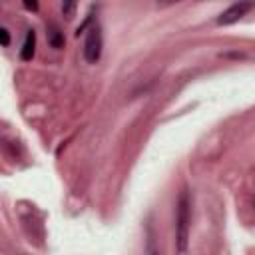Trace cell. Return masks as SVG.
<instances>
[{
  "instance_id": "1",
  "label": "cell",
  "mask_w": 255,
  "mask_h": 255,
  "mask_svg": "<svg viewBox=\"0 0 255 255\" xmlns=\"http://www.w3.org/2000/svg\"><path fill=\"white\" fill-rule=\"evenodd\" d=\"M189 221H191V201L187 189H183L175 203V249L185 253L189 245Z\"/></svg>"
},
{
  "instance_id": "2",
  "label": "cell",
  "mask_w": 255,
  "mask_h": 255,
  "mask_svg": "<svg viewBox=\"0 0 255 255\" xmlns=\"http://www.w3.org/2000/svg\"><path fill=\"white\" fill-rule=\"evenodd\" d=\"M102 50H104L102 28H100V24H92L88 28V34L84 40V60L88 64H96L102 58Z\"/></svg>"
},
{
  "instance_id": "3",
  "label": "cell",
  "mask_w": 255,
  "mask_h": 255,
  "mask_svg": "<svg viewBox=\"0 0 255 255\" xmlns=\"http://www.w3.org/2000/svg\"><path fill=\"white\" fill-rule=\"evenodd\" d=\"M253 8H255L253 2H237V4H231L227 10H223V12L217 16V24H219V26L235 24V22H239L247 12H251Z\"/></svg>"
},
{
  "instance_id": "4",
  "label": "cell",
  "mask_w": 255,
  "mask_h": 255,
  "mask_svg": "<svg viewBox=\"0 0 255 255\" xmlns=\"http://www.w3.org/2000/svg\"><path fill=\"white\" fill-rule=\"evenodd\" d=\"M34 52H36V32L34 30H28L26 36H24L22 48H20V58L24 62H28V60L34 58Z\"/></svg>"
},
{
  "instance_id": "5",
  "label": "cell",
  "mask_w": 255,
  "mask_h": 255,
  "mask_svg": "<svg viewBox=\"0 0 255 255\" xmlns=\"http://www.w3.org/2000/svg\"><path fill=\"white\" fill-rule=\"evenodd\" d=\"M143 255H161L159 245H157V239H155V231H153V225H151V223L145 225V247H143Z\"/></svg>"
},
{
  "instance_id": "6",
  "label": "cell",
  "mask_w": 255,
  "mask_h": 255,
  "mask_svg": "<svg viewBox=\"0 0 255 255\" xmlns=\"http://www.w3.org/2000/svg\"><path fill=\"white\" fill-rule=\"evenodd\" d=\"M46 36H48V44H50L52 48L60 50V48L64 46V34L60 32V28H58V26L50 24V26H48V32H46Z\"/></svg>"
},
{
  "instance_id": "7",
  "label": "cell",
  "mask_w": 255,
  "mask_h": 255,
  "mask_svg": "<svg viewBox=\"0 0 255 255\" xmlns=\"http://www.w3.org/2000/svg\"><path fill=\"white\" fill-rule=\"evenodd\" d=\"M76 2H66V4H62V14L66 16V18H72L74 16V12H76Z\"/></svg>"
},
{
  "instance_id": "8",
  "label": "cell",
  "mask_w": 255,
  "mask_h": 255,
  "mask_svg": "<svg viewBox=\"0 0 255 255\" xmlns=\"http://www.w3.org/2000/svg\"><path fill=\"white\" fill-rule=\"evenodd\" d=\"M0 40H2V46L4 48H8L10 46V32H8V28H0Z\"/></svg>"
},
{
  "instance_id": "9",
  "label": "cell",
  "mask_w": 255,
  "mask_h": 255,
  "mask_svg": "<svg viewBox=\"0 0 255 255\" xmlns=\"http://www.w3.org/2000/svg\"><path fill=\"white\" fill-rule=\"evenodd\" d=\"M26 10H38V2H24Z\"/></svg>"
}]
</instances>
